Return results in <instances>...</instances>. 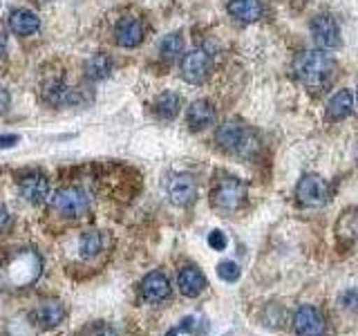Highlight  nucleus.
<instances>
[{"label":"nucleus","instance_id":"obj_19","mask_svg":"<svg viewBox=\"0 0 358 336\" xmlns=\"http://www.w3.org/2000/svg\"><path fill=\"white\" fill-rule=\"evenodd\" d=\"M179 108H182V99L179 94L171 92V90H166L159 97L155 99L152 104V110H155V117H159L162 121H171L179 115Z\"/></svg>","mask_w":358,"mask_h":336},{"label":"nucleus","instance_id":"obj_21","mask_svg":"<svg viewBox=\"0 0 358 336\" xmlns=\"http://www.w3.org/2000/svg\"><path fill=\"white\" fill-rule=\"evenodd\" d=\"M110 72H112V59L103 52L90 56V59L85 61V76L90 78V81H101V78H108Z\"/></svg>","mask_w":358,"mask_h":336},{"label":"nucleus","instance_id":"obj_12","mask_svg":"<svg viewBox=\"0 0 358 336\" xmlns=\"http://www.w3.org/2000/svg\"><path fill=\"white\" fill-rule=\"evenodd\" d=\"M18 190L29 204H43L50 195V182L43 173H29L18 182Z\"/></svg>","mask_w":358,"mask_h":336},{"label":"nucleus","instance_id":"obj_30","mask_svg":"<svg viewBox=\"0 0 358 336\" xmlns=\"http://www.w3.org/2000/svg\"><path fill=\"white\" fill-rule=\"evenodd\" d=\"M7 106H9V94H7V90L0 88V115L7 110Z\"/></svg>","mask_w":358,"mask_h":336},{"label":"nucleus","instance_id":"obj_7","mask_svg":"<svg viewBox=\"0 0 358 336\" xmlns=\"http://www.w3.org/2000/svg\"><path fill=\"white\" fill-rule=\"evenodd\" d=\"M213 67V56L208 54V50L204 48H195L188 54H184L182 65H179V72H182V78L186 83L199 85L204 83Z\"/></svg>","mask_w":358,"mask_h":336},{"label":"nucleus","instance_id":"obj_24","mask_svg":"<svg viewBox=\"0 0 358 336\" xmlns=\"http://www.w3.org/2000/svg\"><path fill=\"white\" fill-rule=\"evenodd\" d=\"M177 332H188V334H195V336H201L208 332V323L201 318V316H188L184 318L182 323H179V328L173 330L168 336H175Z\"/></svg>","mask_w":358,"mask_h":336},{"label":"nucleus","instance_id":"obj_26","mask_svg":"<svg viewBox=\"0 0 358 336\" xmlns=\"http://www.w3.org/2000/svg\"><path fill=\"white\" fill-rule=\"evenodd\" d=\"M81 336H119L115 328H110L106 323H92L81 332Z\"/></svg>","mask_w":358,"mask_h":336},{"label":"nucleus","instance_id":"obj_17","mask_svg":"<svg viewBox=\"0 0 358 336\" xmlns=\"http://www.w3.org/2000/svg\"><path fill=\"white\" fill-rule=\"evenodd\" d=\"M7 25H9L11 31L18 34V36H29V34H36L38 31L41 20L29 9H14L9 14V18H7Z\"/></svg>","mask_w":358,"mask_h":336},{"label":"nucleus","instance_id":"obj_5","mask_svg":"<svg viewBox=\"0 0 358 336\" xmlns=\"http://www.w3.org/2000/svg\"><path fill=\"white\" fill-rule=\"evenodd\" d=\"M52 206L65 218H78V216H83V213H87L90 197L85 190L78 186H61L52 197Z\"/></svg>","mask_w":358,"mask_h":336},{"label":"nucleus","instance_id":"obj_23","mask_svg":"<svg viewBox=\"0 0 358 336\" xmlns=\"http://www.w3.org/2000/svg\"><path fill=\"white\" fill-rule=\"evenodd\" d=\"M182 50H184L182 36H179V34H168V36H164V41H162L159 54H162L164 61H175V59H179Z\"/></svg>","mask_w":358,"mask_h":336},{"label":"nucleus","instance_id":"obj_28","mask_svg":"<svg viewBox=\"0 0 358 336\" xmlns=\"http://www.w3.org/2000/svg\"><path fill=\"white\" fill-rule=\"evenodd\" d=\"M208 244H210L215 251H224V249H227L229 240H227V235H224L222 231H210V233H208Z\"/></svg>","mask_w":358,"mask_h":336},{"label":"nucleus","instance_id":"obj_20","mask_svg":"<svg viewBox=\"0 0 358 336\" xmlns=\"http://www.w3.org/2000/svg\"><path fill=\"white\" fill-rule=\"evenodd\" d=\"M229 14L240 22H255L262 16L260 0H229Z\"/></svg>","mask_w":358,"mask_h":336},{"label":"nucleus","instance_id":"obj_10","mask_svg":"<svg viewBox=\"0 0 358 336\" xmlns=\"http://www.w3.org/2000/svg\"><path fill=\"white\" fill-rule=\"evenodd\" d=\"M294 330L298 336H322L324 334L322 314L311 305L298 307L294 314Z\"/></svg>","mask_w":358,"mask_h":336},{"label":"nucleus","instance_id":"obj_27","mask_svg":"<svg viewBox=\"0 0 358 336\" xmlns=\"http://www.w3.org/2000/svg\"><path fill=\"white\" fill-rule=\"evenodd\" d=\"M341 302H343V307H345V309L358 312V287L343 291V294H341Z\"/></svg>","mask_w":358,"mask_h":336},{"label":"nucleus","instance_id":"obj_25","mask_svg":"<svg viewBox=\"0 0 358 336\" xmlns=\"http://www.w3.org/2000/svg\"><path fill=\"white\" fill-rule=\"evenodd\" d=\"M217 276L224 280V283H235L240 278V267L233 260H224L217 265Z\"/></svg>","mask_w":358,"mask_h":336},{"label":"nucleus","instance_id":"obj_29","mask_svg":"<svg viewBox=\"0 0 358 336\" xmlns=\"http://www.w3.org/2000/svg\"><path fill=\"white\" fill-rule=\"evenodd\" d=\"M20 141L18 134H9V132H0V148H11Z\"/></svg>","mask_w":358,"mask_h":336},{"label":"nucleus","instance_id":"obj_1","mask_svg":"<svg viewBox=\"0 0 358 336\" xmlns=\"http://www.w3.org/2000/svg\"><path fill=\"white\" fill-rule=\"evenodd\" d=\"M294 72L302 85L313 92L324 90L334 78V61L322 50H305L296 56Z\"/></svg>","mask_w":358,"mask_h":336},{"label":"nucleus","instance_id":"obj_13","mask_svg":"<svg viewBox=\"0 0 358 336\" xmlns=\"http://www.w3.org/2000/svg\"><path fill=\"white\" fill-rule=\"evenodd\" d=\"M63 318H65V305L56 298L41 300L36 309H34V321H36L38 328H43V330L56 328V325L63 323Z\"/></svg>","mask_w":358,"mask_h":336},{"label":"nucleus","instance_id":"obj_15","mask_svg":"<svg viewBox=\"0 0 358 336\" xmlns=\"http://www.w3.org/2000/svg\"><path fill=\"white\" fill-rule=\"evenodd\" d=\"M177 287L186 298H195L206 289V276L197 267H184L177 276Z\"/></svg>","mask_w":358,"mask_h":336},{"label":"nucleus","instance_id":"obj_11","mask_svg":"<svg viewBox=\"0 0 358 336\" xmlns=\"http://www.w3.org/2000/svg\"><path fill=\"white\" fill-rule=\"evenodd\" d=\"M139 291H141V298L148 302V305H157V302H162L171 296V283H168V278L162 272H150L141 280Z\"/></svg>","mask_w":358,"mask_h":336},{"label":"nucleus","instance_id":"obj_22","mask_svg":"<svg viewBox=\"0 0 358 336\" xmlns=\"http://www.w3.org/2000/svg\"><path fill=\"white\" fill-rule=\"evenodd\" d=\"M78 249H81L83 258H94L96 253H101V249H103V235L99 231L83 233L81 240H78Z\"/></svg>","mask_w":358,"mask_h":336},{"label":"nucleus","instance_id":"obj_8","mask_svg":"<svg viewBox=\"0 0 358 336\" xmlns=\"http://www.w3.org/2000/svg\"><path fill=\"white\" fill-rule=\"evenodd\" d=\"M166 195L177 206H188L197 197V182L188 173H175L166 179Z\"/></svg>","mask_w":358,"mask_h":336},{"label":"nucleus","instance_id":"obj_18","mask_svg":"<svg viewBox=\"0 0 358 336\" xmlns=\"http://www.w3.org/2000/svg\"><path fill=\"white\" fill-rule=\"evenodd\" d=\"M354 112V94L350 90H341V92H336L329 104H327V119L329 121H341L345 117H350Z\"/></svg>","mask_w":358,"mask_h":336},{"label":"nucleus","instance_id":"obj_4","mask_svg":"<svg viewBox=\"0 0 358 336\" xmlns=\"http://www.w3.org/2000/svg\"><path fill=\"white\" fill-rule=\"evenodd\" d=\"M41 269H43L41 258L34 251L25 249V251H20L11 258V262L7 265V278H9L11 285L27 287L41 276Z\"/></svg>","mask_w":358,"mask_h":336},{"label":"nucleus","instance_id":"obj_2","mask_svg":"<svg viewBox=\"0 0 358 336\" xmlns=\"http://www.w3.org/2000/svg\"><path fill=\"white\" fill-rule=\"evenodd\" d=\"M215 141L217 146L229 155H238V157H253L260 148L255 134L244 126L242 121H224L215 132Z\"/></svg>","mask_w":358,"mask_h":336},{"label":"nucleus","instance_id":"obj_14","mask_svg":"<svg viewBox=\"0 0 358 336\" xmlns=\"http://www.w3.org/2000/svg\"><path fill=\"white\" fill-rule=\"evenodd\" d=\"M115 41H117V45H121V48H137V45L143 41L141 20L134 16H126L123 20H119L115 27Z\"/></svg>","mask_w":358,"mask_h":336},{"label":"nucleus","instance_id":"obj_3","mask_svg":"<svg viewBox=\"0 0 358 336\" xmlns=\"http://www.w3.org/2000/svg\"><path fill=\"white\" fill-rule=\"evenodd\" d=\"M246 200V184L238 177H224L215 184L210 193V202L217 211L233 213L238 211Z\"/></svg>","mask_w":358,"mask_h":336},{"label":"nucleus","instance_id":"obj_16","mask_svg":"<svg viewBox=\"0 0 358 336\" xmlns=\"http://www.w3.org/2000/svg\"><path fill=\"white\" fill-rule=\"evenodd\" d=\"M186 123L190 130H204V128L213 126V123H215V108L204 99L195 101V104H190V108H188Z\"/></svg>","mask_w":358,"mask_h":336},{"label":"nucleus","instance_id":"obj_32","mask_svg":"<svg viewBox=\"0 0 358 336\" xmlns=\"http://www.w3.org/2000/svg\"><path fill=\"white\" fill-rule=\"evenodd\" d=\"M7 52V31L0 27V56Z\"/></svg>","mask_w":358,"mask_h":336},{"label":"nucleus","instance_id":"obj_31","mask_svg":"<svg viewBox=\"0 0 358 336\" xmlns=\"http://www.w3.org/2000/svg\"><path fill=\"white\" fill-rule=\"evenodd\" d=\"M7 222H9V211L3 204H0V231L7 227Z\"/></svg>","mask_w":358,"mask_h":336},{"label":"nucleus","instance_id":"obj_9","mask_svg":"<svg viewBox=\"0 0 358 336\" xmlns=\"http://www.w3.org/2000/svg\"><path fill=\"white\" fill-rule=\"evenodd\" d=\"M311 36L316 41L318 50H336L341 45L338 22L329 14H318L311 20Z\"/></svg>","mask_w":358,"mask_h":336},{"label":"nucleus","instance_id":"obj_6","mask_svg":"<svg viewBox=\"0 0 358 336\" xmlns=\"http://www.w3.org/2000/svg\"><path fill=\"white\" fill-rule=\"evenodd\" d=\"M296 197L302 206L320 209L329 202L331 188L327 184V179H322L320 175H305L296 186Z\"/></svg>","mask_w":358,"mask_h":336}]
</instances>
